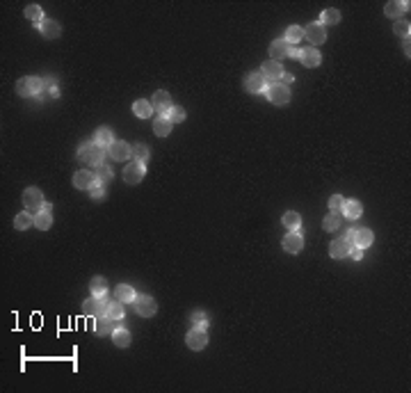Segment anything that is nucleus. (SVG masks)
Listing matches in <instances>:
<instances>
[{
  "mask_svg": "<svg viewBox=\"0 0 411 393\" xmlns=\"http://www.w3.org/2000/svg\"><path fill=\"white\" fill-rule=\"evenodd\" d=\"M78 158L87 165H94V167L96 165H103L101 163V160H103V149L92 144L90 139H85V142H80V146H78Z\"/></svg>",
  "mask_w": 411,
  "mask_h": 393,
  "instance_id": "obj_1",
  "label": "nucleus"
},
{
  "mask_svg": "<svg viewBox=\"0 0 411 393\" xmlns=\"http://www.w3.org/2000/svg\"><path fill=\"white\" fill-rule=\"evenodd\" d=\"M110 304H112V302H110V299L103 295V297H90L87 302L83 304V306H85V313H87V316H96V318H99V316L108 313Z\"/></svg>",
  "mask_w": 411,
  "mask_h": 393,
  "instance_id": "obj_2",
  "label": "nucleus"
},
{
  "mask_svg": "<svg viewBox=\"0 0 411 393\" xmlns=\"http://www.w3.org/2000/svg\"><path fill=\"white\" fill-rule=\"evenodd\" d=\"M268 99L272 101L274 105H286L288 101H290V90H288V85H283V83H272V85L268 87Z\"/></svg>",
  "mask_w": 411,
  "mask_h": 393,
  "instance_id": "obj_3",
  "label": "nucleus"
},
{
  "mask_svg": "<svg viewBox=\"0 0 411 393\" xmlns=\"http://www.w3.org/2000/svg\"><path fill=\"white\" fill-rule=\"evenodd\" d=\"M44 194H41L39 188H28L23 192V206L28 210H41L44 208Z\"/></svg>",
  "mask_w": 411,
  "mask_h": 393,
  "instance_id": "obj_4",
  "label": "nucleus"
},
{
  "mask_svg": "<svg viewBox=\"0 0 411 393\" xmlns=\"http://www.w3.org/2000/svg\"><path fill=\"white\" fill-rule=\"evenodd\" d=\"M135 308H137V313L142 316V318H151V316L158 311V304H155V299L149 297V295H137V297H135Z\"/></svg>",
  "mask_w": 411,
  "mask_h": 393,
  "instance_id": "obj_5",
  "label": "nucleus"
},
{
  "mask_svg": "<svg viewBox=\"0 0 411 393\" xmlns=\"http://www.w3.org/2000/svg\"><path fill=\"white\" fill-rule=\"evenodd\" d=\"M41 87H44L41 78H21L19 83H16V92H19L21 96H32V94H37V92H41Z\"/></svg>",
  "mask_w": 411,
  "mask_h": 393,
  "instance_id": "obj_6",
  "label": "nucleus"
},
{
  "mask_svg": "<svg viewBox=\"0 0 411 393\" xmlns=\"http://www.w3.org/2000/svg\"><path fill=\"white\" fill-rule=\"evenodd\" d=\"M345 238L350 240L352 245H357V247L363 249V247H370L372 240H375V235L370 233V229H354V231H350Z\"/></svg>",
  "mask_w": 411,
  "mask_h": 393,
  "instance_id": "obj_7",
  "label": "nucleus"
},
{
  "mask_svg": "<svg viewBox=\"0 0 411 393\" xmlns=\"http://www.w3.org/2000/svg\"><path fill=\"white\" fill-rule=\"evenodd\" d=\"M304 37H306V39L311 41L313 46L324 44V39H327L324 25H322V23H311V25H306V28H304Z\"/></svg>",
  "mask_w": 411,
  "mask_h": 393,
  "instance_id": "obj_8",
  "label": "nucleus"
},
{
  "mask_svg": "<svg viewBox=\"0 0 411 393\" xmlns=\"http://www.w3.org/2000/svg\"><path fill=\"white\" fill-rule=\"evenodd\" d=\"M206 343H208V334H206V329L201 327H194L188 332V348L190 350H203L206 348Z\"/></svg>",
  "mask_w": 411,
  "mask_h": 393,
  "instance_id": "obj_9",
  "label": "nucleus"
},
{
  "mask_svg": "<svg viewBox=\"0 0 411 393\" xmlns=\"http://www.w3.org/2000/svg\"><path fill=\"white\" fill-rule=\"evenodd\" d=\"M142 179H144V163L133 160L130 165H126V170H124V181L126 183H139Z\"/></svg>",
  "mask_w": 411,
  "mask_h": 393,
  "instance_id": "obj_10",
  "label": "nucleus"
},
{
  "mask_svg": "<svg viewBox=\"0 0 411 393\" xmlns=\"http://www.w3.org/2000/svg\"><path fill=\"white\" fill-rule=\"evenodd\" d=\"M96 183H101L99 179H96V174L94 172H87V170H83V172H78V174L73 176V185L78 190H92Z\"/></svg>",
  "mask_w": 411,
  "mask_h": 393,
  "instance_id": "obj_11",
  "label": "nucleus"
},
{
  "mask_svg": "<svg viewBox=\"0 0 411 393\" xmlns=\"http://www.w3.org/2000/svg\"><path fill=\"white\" fill-rule=\"evenodd\" d=\"M261 73L265 75V80L268 83H279L281 80V75H283V66H281V62H265L263 64V69H261Z\"/></svg>",
  "mask_w": 411,
  "mask_h": 393,
  "instance_id": "obj_12",
  "label": "nucleus"
},
{
  "mask_svg": "<svg viewBox=\"0 0 411 393\" xmlns=\"http://www.w3.org/2000/svg\"><path fill=\"white\" fill-rule=\"evenodd\" d=\"M151 105H153V110L158 112V115L169 112V110H172V96H169V92H155Z\"/></svg>",
  "mask_w": 411,
  "mask_h": 393,
  "instance_id": "obj_13",
  "label": "nucleus"
},
{
  "mask_svg": "<svg viewBox=\"0 0 411 393\" xmlns=\"http://www.w3.org/2000/svg\"><path fill=\"white\" fill-rule=\"evenodd\" d=\"M108 153L112 160H128L130 155H133V149H130L126 142H112V144L108 146Z\"/></svg>",
  "mask_w": 411,
  "mask_h": 393,
  "instance_id": "obj_14",
  "label": "nucleus"
},
{
  "mask_svg": "<svg viewBox=\"0 0 411 393\" xmlns=\"http://www.w3.org/2000/svg\"><path fill=\"white\" fill-rule=\"evenodd\" d=\"M352 252V243L347 238H336L332 245H329V254L334 256V259H343V256H347Z\"/></svg>",
  "mask_w": 411,
  "mask_h": 393,
  "instance_id": "obj_15",
  "label": "nucleus"
},
{
  "mask_svg": "<svg viewBox=\"0 0 411 393\" xmlns=\"http://www.w3.org/2000/svg\"><path fill=\"white\" fill-rule=\"evenodd\" d=\"M247 90L252 92V94H258V92H263L265 87H268V80H265V75L261 73V71H254V73L247 75Z\"/></svg>",
  "mask_w": 411,
  "mask_h": 393,
  "instance_id": "obj_16",
  "label": "nucleus"
},
{
  "mask_svg": "<svg viewBox=\"0 0 411 393\" xmlns=\"http://www.w3.org/2000/svg\"><path fill=\"white\" fill-rule=\"evenodd\" d=\"M114 329H117V323H114V318H110V316H99V318H96L94 332L99 334V336H108V334H112Z\"/></svg>",
  "mask_w": 411,
  "mask_h": 393,
  "instance_id": "obj_17",
  "label": "nucleus"
},
{
  "mask_svg": "<svg viewBox=\"0 0 411 393\" xmlns=\"http://www.w3.org/2000/svg\"><path fill=\"white\" fill-rule=\"evenodd\" d=\"M302 247H304V240L299 233H288L283 238V249L288 254H297V252H302Z\"/></svg>",
  "mask_w": 411,
  "mask_h": 393,
  "instance_id": "obj_18",
  "label": "nucleus"
},
{
  "mask_svg": "<svg viewBox=\"0 0 411 393\" xmlns=\"http://www.w3.org/2000/svg\"><path fill=\"white\" fill-rule=\"evenodd\" d=\"M288 41L286 39H279L270 44V55H272V62H281L283 57H288Z\"/></svg>",
  "mask_w": 411,
  "mask_h": 393,
  "instance_id": "obj_19",
  "label": "nucleus"
},
{
  "mask_svg": "<svg viewBox=\"0 0 411 393\" xmlns=\"http://www.w3.org/2000/svg\"><path fill=\"white\" fill-rule=\"evenodd\" d=\"M39 30H41V35H44L46 39H55V37H60L62 28H60V23H57V21H50V19H46L44 23L39 25Z\"/></svg>",
  "mask_w": 411,
  "mask_h": 393,
  "instance_id": "obj_20",
  "label": "nucleus"
},
{
  "mask_svg": "<svg viewBox=\"0 0 411 393\" xmlns=\"http://www.w3.org/2000/svg\"><path fill=\"white\" fill-rule=\"evenodd\" d=\"M112 142H114V135H112V130H110V128H99V130H96V135H94V144L96 146L108 149Z\"/></svg>",
  "mask_w": 411,
  "mask_h": 393,
  "instance_id": "obj_21",
  "label": "nucleus"
},
{
  "mask_svg": "<svg viewBox=\"0 0 411 393\" xmlns=\"http://www.w3.org/2000/svg\"><path fill=\"white\" fill-rule=\"evenodd\" d=\"M299 62H302L304 66H317L322 62V57L315 48H304L302 55H299Z\"/></svg>",
  "mask_w": 411,
  "mask_h": 393,
  "instance_id": "obj_22",
  "label": "nucleus"
},
{
  "mask_svg": "<svg viewBox=\"0 0 411 393\" xmlns=\"http://www.w3.org/2000/svg\"><path fill=\"white\" fill-rule=\"evenodd\" d=\"M406 10H409V3H386V7H384L388 19H400Z\"/></svg>",
  "mask_w": 411,
  "mask_h": 393,
  "instance_id": "obj_23",
  "label": "nucleus"
},
{
  "mask_svg": "<svg viewBox=\"0 0 411 393\" xmlns=\"http://www.w3.org/2000/svg\"><path fill=\"white\" fill-rule=\"evenodd\" d=\"M172 121H169V117H165V115H160L158 119L153 121V130H155V135L158 137H167L169 135V130H172Z\"/></svg>",
  "mask_w": 411,
  "mask_h": 393,
  "instance_id": "obj_24",
  "label": "nucleus"
},
{
  "mask_svg": "<svg viewBox=\"0 0 411 393\" xmlns=\"http://www.w3.org/2000/svg\"><path fill=\"white\" fill-rule=\"evenodd\" d=\"M114 295H117V299L119 302H133L137 295H135V288L133 286H128V284H121V286H117V290H114Z\"/></svg>",
  "mask_w": 411,
  "mask_h": 393,
  "instance_id": "obj_25",
  "label": "nucleus"
},
{
  "mask_svg": "<svg viewBox=\"0 0 411 393\" xmlns=\"http://www.w3.org/2000/svg\"><path fill=\"white\" fill-rule=\"evenodd\" d=\"M133 112L139 117V119H146V117H151V112H153V105H151L149 101L139 99V101H135V105H133Z\"/></svg>",
  "mask_w": 411,
  "mask_h": 393,
  "instance_id": "obj_26",
  "label": "nucleus"
},
{
  "mask_svg": "<svg viewBox=\"0 0 411 393\" xmlns=\"http://www.w3.org/2000/svg\"><path fill=\"white\" fill-rule=\"evenodd\" d=\"M112 339H114V345H119V348H128L130 345V332L124 327H117L112 332Z\"/></svg>",
  "mask_w": 411,
  "mask_h": 393,
  "instance_id": "obj_27",
  "label": "nucleus"
},
{
  "mask_svg": "<svg viewBox=\"0 0 411 393\" xmlns=\"http://www.w3.org/2000/svg\"><path fill=\"white\" fill-rule=\"evenodd\" d=\"M90 290H92V295H94V297H103L105 290H108V281H105L103 277H94L90 281Z\"/></svg>",
  "mask_w": 411,
  "mask_h": 393,
  "instance_id": "obj_28",
  "label": "nucleus"
},
{
  "mask_svg": "<svg viewBox=\"0 0 411 393\" xmlns=\"http://www.w3.org/2000/svg\"><path fill=\"white\" fill-rule=\"evenodd\" d=\"M361 204L359 201H345V206H343V213H345V217H350V219H357V217H361Z\"/></svg>",
  "mask_w": 411,
  "mask_h": 393,
  "instance_id": "obj_29",
  "label": "nucleus"
},
{
  "mask_svg": "<svg viewBox=\"0 0 411 393\" xmlns=\"http://www.w3.org/2000/svg\"><path fill=\"white\" fill-rule=\"evenodd\" d=\"M283 224H286L288 229H292V231H299V226H302V217H299L295 210H288V213L283 215Z\"/></svg>",
  "mask_w": 411,
  "mask_h": 393,
  "instance_id": "obj_30",
  "label": "nucleus"
},
{
  "mask_svg": "<svg viewBox=\"0 0 411 393\" xmlns=\"http://www.w3.org/2000/svg\"><path fill=\"white\" fill-rule=\"evenodd\" d=\"M50 224H53V217H50V213H46V210H39V213L35 215V226L41 231L50 229Z\"/></svg>",
  "mask_w": 411,
  "mask_h": 393,
  "instance_id": "obj_31",
  "label": "nucleus"
},
{
  "mask_svg": "<svg viewBox=\"0 0 411 393\" xmlns=\"http://www.w3.org/2000/svg\"><path fill=\"white\" fill-rule=\"evenodd\" d=\"M30 224H35V217H32L30 213H19V215H16L14 226H16L19 231H25L28 226H30Z\"/></svg>",
  "mask_w": 411,
  "mask_h": 393,
  "instance_id": "obj_32",
  "label": "nucleus"
},
{
  "mask_svg": "<svg viewBox=\"0 0 411 393\" xmlns=\"http://www.w3.org/2000/svg\"><path fill=\"white\" fill-rule=\"evenodd\" d=\"M25 16H28V19H30V21H35V23H44V10H41V7L39 5H30V7H28V10H25Z\"/></svg>",
  "mask_w": 411,
  "mask_h": 393,
  "instance_id": "obj_33",
  "label": "nucleus"
},
{
  "mask_svg": "<svg viewBox=\"0 0 411 393\" xmlns=\"http://www.w3.org/2000/svg\"><path fill=\"white\" fill-rule=\"evenodd\" d=\"M322 226H324V231H336L338 226H341V215L329 213L327 217H324V222H322Z\"/></svg>",
  "mask_w": 411,
  "mask_h": 393,
  "instance_id": "obj_34",
  "label": "nucleus"
},
{
  "mask_svg": "<svg viewBox=\"0 0 411 393\" xmlns=\"http://www.w3.org/2000/svg\"><path fill=\"white\" fill-rule=\"evenodd\" d=\"M338 21H341V12L338 10H324L322 12V25L327 23V25H336Z\"/></svg>",
  "mask_w": 411,
  "mask_h": 393,
  "instance_id": "obj_35",
  "label": "nucleus"
},
{
  "mask_svg": "<svg viewBox=\"0 0 411 393\" xmlns=\"http://www.w3.org/2000/svg\"><path fill=\"white\" fill-rule=\"evenodd\" d=\"M149 155H151V151H149V146L146 144H135L133 146V158L135 160L144 163V160H149Z\"/></svg>",
  "mask_w": 411,
  "mask_h": 393,
  "instance_id": "obj_36",
  "label": "nucleus"
},
{
  "mask_svg": "<svg viewBox=\"0 0 411 393\" xmlns=\"http://www.w3.org/2000/svg\"><path fill=\"white\" fill-rule=\"evenodd\" d=\"M304 37V28H299V25H290L286 32V41H292V44H297L299 39Z\"/></svg>",
  "mask_w": 411,
  "mask_h": 393,
  "instance_id": "obj_37",
  "label": "nucleus"
},
{
  "mask_svg": "<svg viewBox=\"0 0 411 393\" xmlns=\"http://www.w3.org/2000/svg\"><path fill=\"white\" fill-rule=\"evenodd\" d=\"M96 179L101 181V183H108L110 179H112V170H110L108 165H96Z\"/></svg>",
  "mask_w": 411,
  "mask_h": 393,
  "instance_id": "obj_38",
  "label": "nucleus"
},
{
  "mask_svg": "<svg viewBox=\"0 0 411 393\" xmlns=\"http://www.w3.org/2000/svg\"><path fill=\"white\" fill-rule=\"evenodd\" d=\"M108 316L110 318H114V320H119V318H124V302H112L110 304V308H108Z\"/></svg>",
  "mask_w": 411,
  "mask_h": 393,
  "instance_id": "obj_39",
  "label": "nucleus"
},
{
  "mask_svg": "<svg viewBox=\"0 0 411 393\" xmlns=\"http://www.w3.org/2000/svg\"><path fill=\"white\" fill-rule=\"evenodd\" d=\"M190 318H192V323L197 325V327H201V329H206V327H208V316H206V313H201V311H194V313L190 316Z\"/></svg>",
  "mask_w": 411,
  "mask_h": 393,
  "instance_id": "obj_40",
  "label": "nucleus"
},
{
  "mask_svg": "<svg viewBox=\"0 0 411 393\" xmlns=\"http://www.w3.org/2000/svg\"><path fill=\"white\" fill-rule=\"evenodd\" d=\"M185 119V112L181 108H176V105H172V110H169V121L172 124H181V121Z\"/></svg>",
  "mask_w": 411,
  "mask_h": 393,
  "instance_id": "obj_41",
  "label": "nucleus"
},
{
  "mask_svg": "<svg viewBox=\"0 0 411 393\" xmlns=\"http://www.w3.org/2000/svg\"><path fill=\"white\" fill-rule=\"evenodd\" d=\"M343 206H345V199H343V197H338V194H334L332 199H329V208H332V213L343 210Z\"/></svg>",
  "mask_w": 411,
  "mask_h": 393,
  "instance_id": "obj_42",
  "label": "nucleus"
},
{
  "mask_svg": "<svg viewBox=\"0 0 411 393\" xmlns=\"http://www.w3.org/2000/svg\"><path fill=\"white\" fill-rule=\"evenodd\" d=\"M92 199H94V201L105 199V190H103V185H101V183H96L94 188H92Z\"/></svg>",
  "mask_w": 411,
  "mask_h": 393,
  "instance_id": "obj_43",
  "label": "nucleus"
},
{
  "mask_svg": "<svg viewBox=\"0 0 411 393\" xmlns=\"http://www.w3.org/2000/svg\"><path fill=\"white\" fill-rule=\"evenodd\" d=\"M393 30H395L397 35H402V37H409V23H406V21H397Z\"/></svg>",
  "mask_w": 411,
  "mask_h": 393,
  "instance_id": "obj_44",
  "label": "nucleus"
},
{
  "mask_svg": "<svg viewBox=\"0 0 411 393\" xmlns=\"http://www.w3.org/2000/svg\"><path fill=\"white\" fill-rule=\"evenodd\" d=\"M299 55H302V50H299V48H290V50H288V57H295V60H299Z\"/></svg>",
  "mask_w": 411,
  "mask_h": 393,
  "instance_id": "obj_45",
  "label": "nucleus"
},
{
  "mask_svg": "<svg viewBox=\"0 0 411 393\" xmlns=\"http://www.w3.org/2000/svg\"><path fill=\"white\" fill-rule=\"evenodd\" d=\"M352 256H354V259H361V256H363V252H361V247H357V249H354V252H352Z\"/></svg>",
  "mask_w": 411,
  "mask_h": 393,
  "instance_id": "obj_46",
  "label": "nucleus"
},
{
  "mask_svg": "<svg viewBox=\"0 0 411 393\" xmlns=\"http://www.w3.org/2000/svg\"><path fill=\"white\" fill-rule=\"evenodd\" d=\"M281 80H283V85H288V83H292V75H290V73H283Z\"/></svg>",
  "mask_w": 411,
  "mask_h": 393,
  "instance_id": "obj_47",
  "label": "nucleus"
}]
</instances>
